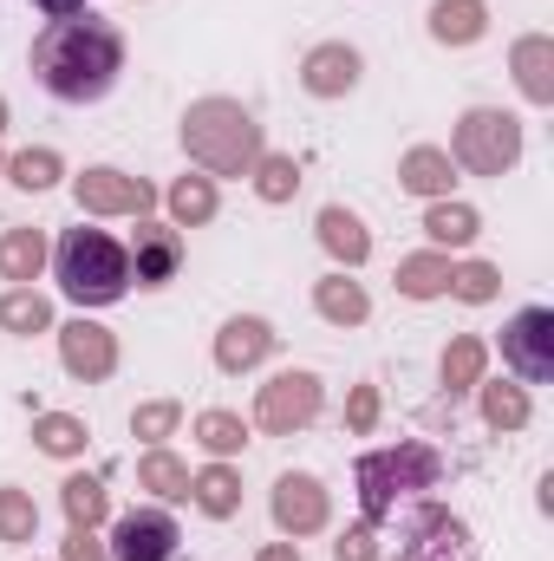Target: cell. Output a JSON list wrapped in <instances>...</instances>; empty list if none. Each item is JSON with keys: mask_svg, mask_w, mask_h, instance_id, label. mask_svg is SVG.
<instances>
[{"mask_svg": "<svg viewBox=\"0 0 554 561\" xmlns=\"http://www.w3.org/2000/svg\"><path fill=\"white\" fill-rule=\"evenodd\" d=\"M424 229H430V242H443V249H470V242H476V229H483V216H476L470 203L437 196V203H430V216H424Z\"/></svg>", "mask_w": 554, "mask_h": 561, "instance_id": "cb8c5ba5", "label": "cell"}, {"mask_svg": "<svg viewBox=\"0 0 554 561\" xmlns=\"http://www.w3.org/2000/svg\"><path fill=\"white\" fill-rule=\"evenodd\" d=\"M293 190H300V163L262 150V163H255V196H262V203H293Z\"/></svg>", "mask_w": 554, "mask_h": 561, "instance_id": "4dcf8cb0", "label": "cell"}, {"mask_svg": "<svg viewBox=\"0 0 554 561\" xmlns=\"http://www.w3.org/2000/svg\"><path fill=\"white\" fill-rule=\"evenodd\" d=\"M379 556V529L372 523H353L339 542H333V561H372Z\"/></svg>", "mask_w": 554, "mask_h": 561, "instance_id": "74e56055", "label": "cell"}, {"mask_svg": "<svg viewBox=\"0 0 554 561\" xmlns=\"http://www.w3.org/2000/svg\"><path fill=\"white\" fill-rule=\"evenodd\" d=\"M0 170H7V163H0Z\"/></svg>", "mask_w": 554, "mask_h": 561, "instance_id": "ee69618b", "label": "cell"}, {"mask_svg": "<svg viewBox=\"0 0 554 561\" xmlns=\"http://www.w3.org/2000/svg\"><path fill=\"white\" fill-rule=\"evenodd\" d=\"M399 561H476V536L443 503H424L417 496L412 516H405V556Z\"/></svg>", "mask_w": 554, "mask_h": 561, "instance_id": "8992f818", "label": "cell"}, {"mask_svg": "<svg viewBox=\"0 0 554 561\" xmlns=\"http://www.w3.org/2000/svg\"><path fill=\"white\" fill-rule=\"evenodd\" d=\"M7 176H13L20 190H33V196H39V190H53V183L66 176V163H59V150H20V157L7 163Z\"/></svg>", "mask_w": 554, "mask_h": 561, "instance_id": "d6a6232c", "label": "cell"}, {"mask_svg": "<svg viewBox=\"0 0 554 561\" xmlns=\"http://www.w3.org/2000/svg\"><path fill=\"white\" fill-rule=\"evenodd\" d=\"M0 327H7V333H46V327H53L46 294H33V287H7V294H0Z\"/></svg>", "mask_w": 554, "mask_h": 561, "instance_id": "f1b7e54d", "label": "cell"}, {"mask_svg": "<svg viewBox=\"0 0 554 561\" xmlns=\"http://www.w3.org/2000/svg\"><path fill=\"white\" fill-rule=\"evenodd\" d=\"M516 157H522V125H516L509 112H496V105L463 112V125H457V138H450V163H457V170H470V176H503V170H516Z\"/></svg>", "mask_w": 554, "mask_h": 561, "instance_id": "5b68a950", "label": "cell"}, {"mask_svg": "<svg viewBox=\"0 0 554 561\" xmlns=\"http://www.w3.org/2000/svg\"><path fill=\"white\" fill-rule=\"evenodd\" d=\"M313 419H320V379L313 373H280V379L262 386V399H255V424L268 437H293V431H307Z\"/></svg>", "mask_w": 554, "mask_h": 561, "instance_id": "ba28073f", "label": "cell"}, {"mask_svg": "<svg viewBox=\"0 0 554 561\" xmlns=\"http://www.w3.org/2000/svg\"><path fill=\"white\" fill-rule=\"evenodd\" d=\"M275 523L280 536H320L326 529V490L307 470H287L275 483Z\"/></svg>", "mask_w": 554, "mask_h": 561, "instance_id": "4fadbf2b", "label": "cell"}, {"mask_svg": "<svg viewBox=\"0 0 554 561\" xmlns=\"http://www.w3.org/2000/svg\"><path fill=\"white\" fill-rule=\"evenodd\" d=\"M0 131H7V99H0Z\"/></svg>", "mask_w": 554, "mask_h": 561, "instance_id": "7bdbcfd3", "label": "cell"}, {"mask_svg": "<svg viewBox=\"0 0 554 561\" xmlns=\"http://www.w3.org/2000/svg\"><path fill=\"white\" fill-rule=\"evenodd\" d=\"M496 287H503V275H496L489 262H463V268H450V294H457V300H470V307L496 300Z\"/></svg>", "mask_w": 554, "mask_h": 561, "instance_id": "d590c367", "label": "cell"}, {"mask_svg": "<svg viewBox=\"0 0 554 561\" xmlns=\"http://www.w3.org/2000/svg\"><path fill=\"white\" fill-rule=\"evenodd\" d=\"M125 262H131V280H138V287H170L176 268H183V236H176V222L138 216V236H131Z\"/></svg>", "mask_w": 554, "mask_h": 561, "instance_id": "7c38bea8", "label": "cell"}, {"mask_svg": "<svg viewBox=\"0 0 554 561\" xmlns=\"http://www.w3.org/2000/svg\"><path fill=\"white\" fill-rule=\"evenodd\" d=\"M33 529H39V503L7 483L0 490V542H33Z\"/></svg>", "mask_w": 554, "mask_h": 561, "instance_id": "e575fe53", "label": "cell"}, {"mask_svg": "<svg viewBox=\"0 0 554 561\" xmlns=\"http://www.w3.org/2000/svg\"><path fill=\"white\" fill-rule=\"evenodd\" d=\"M59 359H66V373H72V379L99 386V379H112V373H118V333L79 313V320H66V327H59Z\"/></svg>", "mask_w": 554, "mask_h": 561, "instance_id": "30bf717a", "label": "cell"}, {"mask_svg": "<svg viewBox=\"0 0 554 561\" xmlns=\"http://www.w3.org/2000/svg\"><path fill=\"white\" fill-rule=\"evenodd\" d=\"M59 503H66V516H72V529H99L105 523V483L99 477H66V490H59Z\"/></svg>", "mask_w": 554, "mask_h": 561, "instance_id": "f546056e", "label": "cell"}, {"mask_svg": "<svg viewBox=\"0 0 554 561\" xmlns=\"http://www.w3.org/2000/svg\"><path fill=\"white\" fill-rule=\"evenodd\" d=\"M503 366L522 373L529 386H549L554 379V307H522L503 327Z\"/></svg>", "mask_w": 554, "mask_h": 561, "instance_id": "52a82bcc", "label": "cell"}, {"mask_svg": "<svg viewBox=\"0 0 554 561\" xmlns=\"http://www.w3.org/2000/svg\"><path fill=\"white\" fill-rule=\"evenodd\" d=\"M125 72V33L99 13H72V20H46V33L33 39V79L59 99V105H99Z\"/></svg>", "mask_w": 554, "mask_h": 561, "instance_id": "6da1fadb", "label": "cell"}, {"mask_svg": "<svg viewBox=\"0 0 554 561\" xmlns=\"http://www.w3.org/2000/svg\"><path fill=\"white\" fill-rule=\"evenodd\" d=\"M46 20H72V13H85V0H33Z\"/></svg>", "mask_w": 554, "mask_h": 561, "instance_id": "60d3db41", "label": "cell"}, {"mask_svg": "<svg viewBox=\"0 0 554 561\" xmlns=\"http://www.w3.org/2000/svg\"><path fill=\"white\" fill-rule=\"evenodd\" d=\"M483 26H489L483 0H437L430 7V39L437 46H470V39H483Z\"/></svg>", "mask_w": 554, "mask_h": 561, "instance_id": "ffe728a7", "label": "cell"}, {"mask_svg": "<svg viewBox=\"0 0 554 561\" xmlns=\"http://www.w3.org/2000/svg\"><path fill=\"white\" fill-rule=\"evenodd\" d=\"M379 424V386H353V399H346V431H372Z\"/></svg>", "mask_w": 554, "mask_h": 561, "instance_id": "f35d334b", "label": "cell"}, {"mask_svg": "<svg viewBox=\"0 0 554 561\" xmlns=\"http://www.w3.org/2000/svg\"><path fill=\"white\" fill-rule=\"evenodd\" d=\"M268 353H275V327L255 320V313H242V320H229V327L216 333V366H222V373H255Z\"/></svg>", "mask_w": 554, "mask_h": 561, "instance_id": "9a60e30c", "label": "cell"}, {"mask_svg": "<svg viewBox=\"0 0 554 561\" xmlns=\"http://www.w3.org/2000/svg\"><path fill=\"white\" fill-rule=\"evenodd\" d=\"M138 490L163 496V503H183V496H189V463H183V457H170V450H143Z\"/></svg>", "mask_w": 554, "mask_h": 561, "instance_id": "d4e9b609", "label": "cell"}, {"mask_svg": "<svg viewBox=\"0 0 554 561\" xmlns=\"http://www.w3.org/2000/svg\"><path fill=\"white\" fill-rule=\"evenodd\" d=\"M72 196H79L85 216H143V209L157 203V190H150L143 176H125V170H112V163L72 176Z\"/></svg>", "mask_w": 554, "mask_h": 561, "instance_id": "9c48e42d", "label": "cell"}, {"mask_svg": "<svg viewBox=\"0 0 554 561\" xmlns=\"http://www.w3.org/2000/svg\"><path fill=\"white\" fill-rule=\"evenodd\" d=\"M183 150L209 176H249L268 144H262V125H255L249 105H235V99H196L183 112Z\"/></svg>", "mask_w": 554, "mask_h": 561, "instance_id": "7a4b0ae2", "label": "cell"}, {"mask_svg": "<svg viewBox=\"0 0 554 561\" xmlns=\"http://www.w3.org/2000/svg\"><path fill=\"white\" fill-rule=\"evenodd\" d=\"M66 561H112V556H105V542H99L92 529H72V536H66Z\"/></svg>", "mask_w": 554, "mask_h": 561, "instance_id": "ab89813d", "label": "cell"}, {"mask_svg": "<svg viewBox=\"0 0 554 561\" xmlns=\"http://www.w3.org/2000/svg\"><path fill=\"white\" fill-rule=\"evenodd\" d=\"M313 307H320V320H333V327H359V320L372 313L366 287H359V280H346V275L313 280Z\"/></svg>", "mask_w": 554, "mask_h": 561, "instance_id": "7402d4cb", "label": "cell"}, {"mask_svg": "<svg viewBox=\"0 0 554 561\" xmlns=\"http://www.w3.org/2000/svg\"><path fill=\"white\" fill-rule=\"evenodd\" d=\"M39 268H46V236H39V229H7V236H0V280L33 287Z\"/></svg>", "mask_w": 554, "mask_h": 561, "instance_id": "44dd1931", "label": "cell"}, {"mask_svg": "<svg viewBox=\"0 0 554 561\" xmlns=\"http://www.w3.org/2000/svg\"><path fill=\"white\" fill-rule=\"evenodd\" d=\"M163 203H170V222H176V229H196V222H209V216L222 209V196H216V176H176Z\"/></svg>", "mask_w": 554, "mask_h": 561, "instance_id": "603a6c76", "label": "cell"}, {"mask_svg": "<svg viewBox=\"0 0 554 561\" xmlns=\"http://www.w3.org/2000/svg\"><path fill=\"white\" fill-rule=\"evenodd\" d=\"M189 503H196L203 516H216V523H229V516L242 510V477H235V470H229V463L216 457L209 470H196V477H189Z\"/></svg>", "mask_w": 554, "mask_h": 561, "instance_id": "d6986e66", "label": "cell"}, {"mask_svg": "<svg viewBox=\"0 0 554 561\" xmlns=\"http://www.w3.org/2000/svg\"><path fill=\"white\" fill-rule=\"evenodd\" d=\"M450 183H457V163H450V150H437V144H417L405 150V163H399V190H412V196H450Z\"/></svg>", "mask_w": 554, "mask_h": 561, "instance_id": "e0dca14e", "label": "cell"}, {"mask_svg": "<svg viewBox=\"0 0 554 561\" xmlns=\"http://www.w3.org/2000/svg\"><path fill=\"white\" fill-rule=\"evenodd\" d=\"M516 85H522V99L529 105H554V39L549 33H529V39H516Z\"/></svg>", "mask_w": 554, "mask_h": 561, "instance_id": "2e32d148", "label": "cell"}, {"mask_svg": "<svg viewBox=\"0 0 554 561\" xmlns=\"http://www.w3.org/2000/svg\"><path fill=\"white\" fill-rule=\"evenodd\" d=\"M85 437H92V431H85V419H72V412H39V419H33V444H39L46 457H79Z\"/></svg>", "mask_w": 554, "mask_h": 561, "instance_id": "83f0119b", "label": "cell"}, {"mask_svg": "<svg viewBox=\"0 0 554 561\" xmlns=\"http://www.w3.org/2000/svg\"><path fill=\"white\" fill-rule=\"evenodd\" d=\"M196 444H203L209 457H235V450L249 444V424L235 419V412H203V419H196Z\"/></svg>", "mask_w": 554, "mask_h": 561, "instance_id": "1f68e13d", "label": "cell"}, {"mask_svg": "<svg viewBox=\"0 0 554 561\" xmlns=\"http://www.w3.org/2000/svg\"><path fill=\"white\" fill-rule=\"evenodd\" d=\"M399 294H405V300H437V294H450V255H405V262H399Z\"/></svg>", "mask_w": 554, "mask_h": 561, "instance_id": "4316f807", "label": "cell"}, {"mask_svg": "<svg viewBox=\"0 0 554 561\" xmlns=\"http://www.w3.org/2000/svg\"><path fill=\"white\" fill-rule=\"evenodd\" d=\"M359 72H366V59H359L346 39H326V46H313V53L300 59V85H307L313 99H346V92L359 85Z\"/></svg>", "mask_w": 554, "mask_h": 561, "instance_id": "5bb4252c", "label": "cell"}, {"mask_svg": "<svg viewBox=\"0 0 554 561\" xmlns=\"http://www.w3.org/2000/svg\"><path fill=\"white\" fill-rule=\"evenodd\" d=\"M437 477H443V463H437V450L430 444H392V450H366L359 457V470H353V483H359V516L379 529V523H392L399 510H412L424 490H437Z\"/></svg>", "mask_w": 554, "mask_h": 561, "instance_id": "3957f363", "label": "cell"}, {"mask_svg": "<svg viewBox=\"0 0 554 561\" xmlns=\"http://www.w3.org/2000/svg\"><path fill=\"white\" fill-rule=\"evenodd\" d=\"M53 275L72 307H112L131 294V262L105 229H66L53 249Z\"/></svg>", "mask_w": 554, "mask_h": 561, "instance_id": "277c9868", "label": "cell"}, {"mask_svg": "<svg viewBox=\"0 0 554 561\" xmlns=\"http://www.w3.org/2000/svg\"><path fill=\"white\" fill-rule=\"evenodd\" d=\"M262 561H300V549H293V542H268V549H262Z\"/></svg>", "mask_w": 554, "mask_h": 561, "instance_id": "b9f144b4", "label": "cell"}, {"mask_svg": "<svg viewBox=\"0 0 554 561\" xmlns=\"http://www.w3.org/2000/svg\"><path fill=\"white\" fill-rule=\"evenodd\" d=\"M176 542H183V529L170 510H131L112 529V561H170Z\"/></svg>", "mask_w": 554, "mask_h": 561, "instance_id": "8fae6325", "label": "cell"}, {"mask_svg": "<svg viewBox=\"0 0 554 561\" xmlns=\"http://www.w3.org/2000/svg\"><path fill=\"white\" fill-rule=\"evenodd\" d=\"M320 249L339 262V268H359L366 255H372V236H366V222L353 216V209H320Z\"/></svg>", "mask_w": 554, "mask_h": 561, "instance_id": "ac0fdd59", "label": "cell"}, {"mask_svg": "<svg viewBox=\"0 0 554 561\" xmlns=\"http://www.w3.org/2000/svg\"><path fill=\"white\" fill-rule=\"evenodd\" d=\"M176 424H183V405H176V399H150V405L131 412V431H138L143 444H163Z\"/></svg>", "mask_w": 554, "mask_h": 561, "instance_id": "8d00e7d4", "label": "cell"}, {"mask_svg": "<svg viewBox=\"0 0 554 561\" xmlns=\"http://www.w3.org/2000/svg\"><path fill=\"white\" fill-rule=\"evenodd\" d=\"M483 419L496 424V431H522L529 424V392L522 386H483Z\"/></svg>", "mask_w": 554, "mask_h": 561, "instance_id": "836d02e7", "label": "cell"}, {"mask_svg": "<svg viewBox=\"0 0 554 561\" xmlns=\"http://www.w3.org/2000/svg\"><path fill=\"white\" fill-rule=\"evenodd\" d=\"M483 366H489V346H483L476 333H457V340L443 346V386H450V392L483 386Z\"/></svg>", "mask_w": 554, "mask_h": 561, "instance_id": "484cf974", "label": "cell"}]
</instances>
